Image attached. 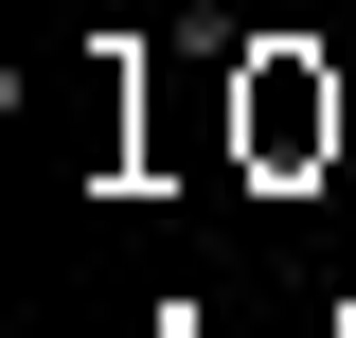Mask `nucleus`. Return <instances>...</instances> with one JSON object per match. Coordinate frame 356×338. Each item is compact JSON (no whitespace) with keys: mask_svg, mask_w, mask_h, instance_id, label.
I'll return each instance as SVG.
<instances>
[{"mask_svg":"<svg viewBox=\"0 0 356 338\" xmlns=\"http://www.w3.org/2000/svg\"><path fill=\"white\" fill-rule=\"evenodd\" d=\"M303 143H339V89H321L303 54H267L250 72V161H303Z\"/></svg>","mask_w":356,"mask_h":338,"instance_id":"1","label":"nucleus"}]
</instances>
